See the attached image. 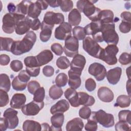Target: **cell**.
Listing matches in <instances>:
<instances>
[{
	"mask_svg": "<svg viewBox=\"0 0 131 131\" xmlns=\"http://www.w3.org/2000/svg\"><path fill=\"white\" fill-rule=\"evenodd\" d=\"M36 40V34L33 31H29L21 40H14L11 52L15 55H20L28 52L33 48Z\"/></svg>",
	"mask_w": 131,
	"mask_h": 131,
	"instance_id": "1",
	"label": "cell"
},
{
	"mask_svg": "<svg viewBox=\"0 0 131 131\" xmlns=\"http://www.w3.org/2000/svg\"><path fill=\"white\" fill-rule=\"evenodd\" d=\"M76 7L80 12H82L92 21L98 20L99 15L101 11L95 7L92 1L79 0L76 3Z\"/></svg>",
	"mask_w": 131,
	"mask_h": 131,
	"instance_id": "2",
	"label": "cell"
},
{
	"mask_svg": "<svg viewBox=\"0 0 131 131\" xmlns=\"http://www.w3.org/2000/svg\"><path fill=\"white\" fill-rule=\"evenodd\" d=\"M101 32L103 41L108 45H116L119 41V36L115 31L114 23L102 24Z\"/></svg>",
	"mask_w": 131,
	"mask_h": 131,
	"instance_id": "3",
	"label": "cell"
},
{
	"mask_svg": "<svg viewBox=\"0 0 131 131\" xmlns=\"http://www.w3.org/2000/svg\"><path fill=\"white\" fill-rule=\"evenodd\" d=\"M89 118L96 121L104 127L108 128L114 125V117L111 114L106 113L103 110L91 112Z\"/></svg>",
	"mask_w": 131,
	"mask_h": 131,
	"instance_id": "4",
	"label": "cell"
},
{
	"mask_svg": "<svg viewBox=\"0 0 131 131\" xmlns=\"http://www.w3.org/2000/svg\"><path fill=\"white\" fill-rule=\"evenodd\" d=\"M82 47L84 50L89 55L98 59L103 49L96 41L90 36L86 37L83 39Z\"/></svg>",
	"mask_w": 131,
	"mask_h": 131,
	"instance_id": "5",
	"label": "cell"
},
{
	"mask_svg": "<svg viewBox=\"0 0 131 131\" xmlns=\"http://www.w3.org/2000/svg\"><path fill=\"white\" fill-rule=\"evenodd\" d=\"M15 19V31L18 35H23L27 33L31 28L32 19L25 15L14 14Z\"/></svg>",
	"mask_w": 131,
	"mask_h": 131,
	"instance_id": "6",
	"label": "cell"
},
{
	"mask_svg": "<svg viewBox=\"0 0 131 131\" xmlns=\"http://www.w3.org/2000/svg\"><path fill=\"white\" fill-rule=\"evenodd\" d=\"M119 49L116 45H108L103 49L99 59L104 61L108 65H114L117 62L116 55Z\"/></svg>",
	"mask_w": 131,
	"mask_h": 131,
	"instance_id": "7",
	"label": "cell"
},
{
	"mask_svg": "<svg viewBox=\"0 0 131 131\" xmlns=\"http://www.w3.org/2000/svg\"><path fill=\"white\" fill-rule=\"evenodd\" d=\"M79 42L75 37L70 36L65 40L63 51L65 54L70 57H74L78 53Z\"/></svg>",
	"mask_w": 131,
	"mask_h": 131,
	"instance_id": "8",
	"label": "cell"
},
{
	"mask_svg": "<svg viewBox=\"0 0 131 131\" xmlns=\"http://www.w3.org/2000/svg\"><path fill=\"white\" fill-rule=\"evenodd\" d=\"M47 1H37L35 3L31 2L29 5L28 10V16L34 19L37 18L41 10H46L48 7Z\"/></svg>",
	"mask_w": 131,
	"mask_h": 131,
	"instance_id": "9",
	"label": "cell"
},
{
	"mask_svg": "<svg viewBox=\"0 0 131 131\" xmlns=\"http://www.w3.org/2000/svg\"><path fill=\"white\" fill-rule=\"evenodd\" d=\"M24 63L28 73L32 77L37 76L40 72V66L38 63L36 56H30L24 59Z\"/></svg>",
	"mask_w": 131,
	"mask_h": 131,
	"instance_id": "10",
	"label": "cell"
},
{
	"mask_svg": "<svg viewBox=\"0 0 131 131\" xmlns=\"http://www.w3.org/2000/svg\"><path fill=\"white\" fill-rule=\"evenodd\" d=\"M72 30V26L70 24L63 22L55 29L54 32L55 37L58 40H65L71 36Z\"/></svg>",
	"mask_w": 131,
	"mask_h": 131,
	"instance_id": "11",
	"label": "cell"
},
{
	"mask_svg": "<svg viewBox=\"0 0 131 131\" xmlns=\"http://www.w3.org/2000/svg\"><path fill=\"white\" fill-rule=\"evenodd\" d=\"M88 71L99 81L103 80L106 75V70L104 66L98 62H94L90 64Z\"/></svg>",
	"mask_w": 131,
	"mask_h": 131,
	"instance_id": "12",
	"label": "cell"
},
{
	"mask_svg": "<svg viewBox=\"0 0 131 131\" xmlns=\"http://www.w3.org/2000/svg\"><path fill=\"white\" fill-rule=\"evenodd\" d=\"M44 102L34 100L24 105L21 108L23 113L26 116H35L43 107Z\"/></svg>",
	"mask_w": 131,
	"mask_h": 131,
	"instance_id": "13",
	"label": "cell"
},
{
	"mask_svg": "<svg viewBox=\"0 0 131 131\" xmlns=\"http://www.w3.org/2000/svg\"><path fill=\"white\" fill-rule=\"evenodd\" d=\"M64 15L62 13L48 11L45 14L43 21L48 25L54 26L55 24H62L64 22Z\"/></svg>",
	"mask_w": 131,
	"mask_h": 131,
	"instance_id": "14",
	"label": "cell"
},
{
	"mask_svg": "<svg viewBox=\"0 0 131 131\" xmlns=\"http://www.w3.org/2000/svg\"><path fill=\"white\" fill-rule=\"evenodd\" d=\"M3 31L7 34L12 33L15 28V19L13 14L7 13L3 17Z\"/></svg>",
	"mask_w": 131,
	"mask_h": 131,
	"instance_id": "15",
	"label": "cell"
},
{
	"mask_svg": "<svg viewBox=\"0 0 131 131\" xmlns=\"http://www.w3.org/2000/svg\"><path fill=\"white\" fill-rule=\"evenodd\" d=\"M18 112L12 108L6 109L3 114L4 117L7 120L8 128L14 129L18 124V118L17 116Z\"/></svg>",
	"mask_w": 131,
	"mask_h": 131,
	"instance_id": "16",
	"label": "cell"
},
{
	"mask_svg": "<svg viewBox=\"0 0 131 131\" xmlns=\"http://www.w3.org/2000/svg\"><path fill=\"white\" fill-rule=\"evenodd\" d=\"M86 63V59L84 56L81 54H77L75 55L70 63L71 70L78 72L82 73Z\"/></svg>",
	"mask_w": 131,
	"mask_h": 131,
	"instance_id": "17",
	"label": "cell"
},
{
	"mask_svg": "<svg viewBox=\"0 0 131 131\" xmlns=\"http://www.w3.org/2000/svg\"><path fill=\"white\" fill-rule=\"evenodd\" d=\"M97 96L99 99L104 102H110L114 99V95L112 91L107 87H100L97 92Z\"/></svg>",
	"mask_w": 131,
	"mask_h": 131,
	"instance_id": "18",
	"label": "cell"
},
{
	"mask_svg": "<svg viewBox=\"0 0 131 131\" xmlns=\"http://www.w3.org/2000/svg\"><path fill=\"white\" fill-rule=\"evenodd\" d=\"M64 97L67 99L73 107H77L80 105L79 103L78 93H77L75 89L71 88L67 89L64 92Z\"/></svg>",
	"mask_w": 131,
	"mask_h": 131,
	"instance_id": "19",
	"label": "cell"
},
{
	"mask_svg": "<svg viewBox=\"0 0 131 131\" xmlns=\"http://www.w3.org/2000/svg\"><path fill=\"white\" fill-rule=\"evenodd\" d=\"M121 73L122 69L120 67H116L110 70L106 75L108 82L113 85L116 84L120 79Z\"/></svg>",
	"mask_w": 131,
	"mask_h": 131,
	"instance_id": "20",
	"label": "cell"
},
{
	"mask_svg": "<svg viewBox=\"0 0 131 131\" xmlns=\"http://www.w3.org/2000/svg\"><path fill=\"white\" fill-rule=\"evenodd\" d=\"M81 73L75 72L71 69L68 71L69 77L68 84L71 88L76 90L80 87L81 83Z\"/></svg>",
	"mask_w": 131,
	"mask_h": 131,
	"instance_id": "21",
	"label": "cell"
},
{
	"mask_svg": "<svg viewBox=\"0 0 131 131\" xmlns=\"http://www.w3.org/2000/svg\"><path fill=\"white\" fill-rule=\"evenodd\" d=\"M26 101V97L24 94L16 93L12 96L10 105L13 108L20 109L25 105Z\"/></svg>",
	"mask_w": 131,
	"mask_h": 131,
	"instance_id": "22",
	"label": "cell"
},
{
	"mask_svg": "<svg viewBox=\"0 0 131 131\" xmlns=\"http://www.w3.org/2000/svg\"><path fill=\"white\" fill-rule=\"evenodd\" d=\"M69 107L70 104L68 101L66 99H61L52 106L50 112L53 115L56 113H63L67 111Z\"/></svg>",
	"mask_w": 131,
	"mask_h": 131,
	"instance_id": "23",
	"label": "cell"
},
{
	"mask_svg": "<svg viewBox=\"0 0 131 131\" xmlns=\"http://www.w3.org/2000/svg\"><path fill=\"white\" fill-rule=\"evenodd\" d=\"M64 115L63 113H56L51 118V130H62L61 126L64 121Z\"/></svg>",
	"mask_w": 131,
	"mask_h": 131,
	"instance_id": "24",
	"label": "cell"
},
{
	"mask_svg": "<svg viewBox=\"0 0 131 131\" xmlns=\"http://www.w3.org/2000/svg\"><path fill=\"white\" fill-rule=\"evenodd\" d=\"M102 24L100 20L92 21L84 27L86 35L92 36L101 32Z\"/></svg>",
	"mask_w": 131,
	"mask_h": 131,
	"instance_id": "25",
	"label": "cell"
},
{
	"mask_svg": "<svg viewBox=\"0 0 131 131\" xmlns=\"http://www.w3.org/2000/svg\"><path fill=\"white\" fill-rule=\"evenodd\" d=\"M53 27L54 26L48 25L43 21L41 23V31L39 34V38L41 41L45 42L50 39Z\"/></svg>",
	"mask_w": 131,
	"mask_h": 131,
	"instance_id": "26",
	"label": "cell"
},
{
	"mask_svg": "<svg viewBox=\"0 0 131 131\" xmlns=\"http://www.w3.org/2000/svg\"><path fill=\"white\" fill-rule=\"evenodd\" d=\"M39 66H42L51 61L53 58V54L49 50H45L40 52L37 56Z\"/></svg>",
	"mask_w": 131,
	"mask_h": 131,
	"instance_id": "27",
	"label": "cell"
},
{
	"mask_svg": "<svg viewBox=\"0 0 131 131\" xmlns=\"http://www.w3.org/2000/svg\"><path fill=\"white\" fill-rule=\"evenodd\" d=\"M83 122L81 119L75 118L68 122L66 125V130H81L83 127Z\"/></svg>",
	"mask_w": 131,
	"mask_h": 131,
	"instance_id": "28",
	"label": "cell"
},
{
	"mask_svg": "<svg viewBox=\"0 0 131 131\" xmlns=\"http://www.w3.org/2000/svg\"><path fill=\"white\" fill-rule=\"evenodd\" d=\"M79 103L80 105L86 106L93 105L95 102L94 98L85 92H78Z\"/></svg>",
	"mask_w": 131,
	"mask_h": 131,
	"instance_id": "29",
	"label": "cell"
},
{
	"mask_svg": "<svg viewBox=\"0 0 131 131\" xmlns=\"http://www.w3.org/2000/svg\"><path fill=\"white\" fill-rule=\"evenodd\" d=\"M114 13L110 10H103L100 11L98 20H100L102 24L114 23Z\"/></svg>",
	"mask_w": 131,
	"mask_h": 131,
	"instance_id": "30",
	"label": "cell"
},
{
	"mask_svg": "<svg viewBox=\"0 0 131 131\" xmlns=\"http://www.w3.org/2000/svg\"><path fill=\"white\" fill-rule=\"evenodd\" d=\"M81 20L80 12L77 9H73L68 15V22L71 26H78Z\"/></svg>",
	"mask_w": 131,
	"mask_h": 131,
	"instance_id": "31",
	"label": "cell"
},
{
	"mask_svg": "<svg viewBox=\"0 0 131 131\" xmlns=\"http://www.w3.org/2000/svg\"><path fill=\"white\" fill-rule=\"evenodd\" d=\"M41 125L37 121L27 120L23 125V129L25 131H40L41 130Z\"/></svg>",
	"mask_w": 131,
	"mask_h": 131,
	"instance_id": "32",
	"label": "cell"
},
{
	"mask_svg": "<svg viewBox=\"0 0 131 131\" xmlns=\"http://www.w3.org/2000/svg\"><path fill=\"white\" fill-rule=\"evenodd\" d=\"M130 104V97L129 96L122 95L119 96L116 100L115 106H119L121 108L128 107Z\"/></svg>",
	"mask_w": 131,
	"mask_h": 131,
	"instance_id": "33",
	"label": "cell"
},
{
	"mask_svg": "<svg viewBox=\"0 0 131 131\" xmlns=\"http://www.w3.org/2000/svg\"><path fill=\"white\" fill-rule=\"evenodd\" d=\"M30 1H22L16 5V11L15 14L25 15L28 13L29 5L31 3Z\"/></svg>",
	"mask_w": 131,
	"mask_h": 131,
	"instance_id": "34",
	"label": "cell"
},
{
	"mask_svg": "<svg viewBox=\"0 0 131 131\" xmlns=\"http://www.w3.org/2000/svg\"><path fill=\"white\" fill-rule=\"evenodd\" d=\"M11 82L9 76L6 74H1L0 75V89L7 92L10 89Z\"/></svg>",
	"mask_w": 131,
	"mask_h": 131,
	"instance_id": "35",
	"label": "cell"
},
{
	"mask_svg": "<svg viewBox=\"0 0 131 131\" xmlns=\"http://www.w3.org/2000/svg\"><path fill=\"white\" fill-rule=\"evenodd\" d=\"M49 94L51 98L53 100H57L62 96L63 94V90L60 87L54 84L50 88Z\"/></svg>",
	"mask_w": 131,
	"mask_h": 131,
	"instance_id": "36",
	"label": "cell"
},
{
	"mask_svg": "<svg viewBox=\"0 0 131 131\" xmlns=\"http://www.w3.org/2000/svg\"><path fill=\"white\" fill-rule=\"evenodd\" d=\"M1 39V51H6L11 52V49L14 40L8 37H0Z\"/></svg>",
	"mask_w": 131,
	"mask_h": 131,
	"instance_id": "37",
	"label": "cell"
},
{
	"mask_svg": "<svg viewBox=\"0 0 131 131\" xmlns=\"http://www.w3.org/2000/svg\"><path fill=\"white\" fill-rule=\"evenodd\" d=\"M73 34L78 40H83L86 36V34L84 29V28L80 26L75 27L72 29Z\"/></svg>",
	"mask_w": 131,
	"mask_h": 131,
	"instance_id": "38",
	"label": "cell"
},
{
	"mask_svg": "<svg viewBox=\"0 0 131 131\" xmlns=\"http://www.w3.org/2000/svg\"><path fill=\"white\" fill-rule=\"evenodd\" d=\"M27 83L21 81L18 78V76H15L12 82V86L14 90L17 91H21L24 90L27 86Z\"/></svg>",
	"mask_w": 131,
	"mask_h": 131,
	"instance_id": "39",
	"label": "cell"
},
{
	"mask_svg": "<svg viewBox=\"0 0 131 131\" xmlns=\"http://www.w3.org/2000/svg\"><path fill=\"white\" fill-rule=\"evenodd\" d=\"M57 2L61 10L63 12L70 11L73 7V3L71 0H58Z\"/></svg>",
	"mask_w": 131,
	"mask_h": 131,
	"instance_id": "40",
	"label": "cell"
},
{
	"mask_svg": "<svg viewBox=\"0 0 131 131\" xmlns=\"http://www.w3.org/2000/svg\"><path fill=\"white\" fill-rule=\"evenodd\" d=\"M56 64L58 68L61 70H64L70 67V62L67 57L63 56H60L57 59Z\"/></svg>",
	"mask_w": 131,
	"mask_h": 131,
	"instance_id": "41",
	"label": "cell"
},
{
	"mask_svg": "<svg viewBox=\"0 0 131 131\" xmlns=\"http://www.w3.org/2000/svg\"><path fill=\"white\" fill-rule=\"evenodd\" d=\"M68 80L67 75L64 73H60L56 77V85L59 87H63L67 84Z\"/></svg>",
	"mask_w": 131,
	"mask_h": 131,
	"instance_id": "42",
	"label": "cell"
},
{
	"mask_svg": "<svg viewBox=\"0 0 131 131\" xmlns=\"http://www.w3.org/2000/svg\"><path fill=\"white\" fill-rule=\"evenodd\" d=\"M118 117L120 121H124L131 124L130 111L129 110H122L118 114Z\"/></svg>",
	"mask_w": 131,
	"mask_h": 131,
	"instance_id": "43",
	"label": "cell"
},
{
	"mask_svg": "<svg viewBox=\"0 0 131 131\" xmlns=\"http://www.w3.org/2000/svg\"><path fill=\"white\" fill-rule=\"evenodd\" d=\"M33 95V100L37 102H42L45 97V90L43 87H40Z\"/></svg>",
	"mask_w": 131,
	"mask_h": 131,
	"instance_id": "44",
	"label": "cell"
},
{
	"mask_svg": "<svg viewBox=\"0 0 131 131\" xmlns=\"http://www.w3.org/2000/svg\"><path fill=\"white\" fill-rule=\"evenodd\" d=\"M91 110L88 106H84L81 107L79 111V115L80 118L84 119H88L91 116Z\"/></svg>",
	"mask_w": 131,
	"mask_h": 131,
	"instance_id": "45",
	"label": "cell"
},
{
	"mask_svg": "<svg viewBox=\"0 0 131 131\" xmlns=\"http://www.w3.org/2000/svg\"><path fill=\"white\" fill-rule=\"evenodd\" d=\"M40 84L38 82L35 80H32L28 84V91L30 94L33 95L34 93L40 87Z\"/></svg>",
	"mask_w": 131,
	"mask_h": 131,
	"instance_id": "46",
	"label": "cell"
},
{
	"mask_svg": "<svg viewBox=\"0 0 131 131\" xmlns=\"http://www.w3.org/2000/svg\"><path fill=\"white\" fill-rule=\"evenodd\" d=\"M9 101L7 92L0 89V106L4 107L8 104Z\"/></svg>",
	"mask_w": 131,
	"mask_h": 131,
	"instance_id": "47",
	"label": "cell"
},
{
	"mask_svg": "<svg viewBox=\"0 0 131 131\" xmlns=\"http://www.w3.org/2000/svg\"><path fill=\"white\" fill-rule=\"evenodd\" d=\"M88 122L85 125V129L88 131H96L97 129V122L93 119L89 118Z\"/></svg>",
	"mask_w": 131,
	"mask_h": 131,
	"instance_id": "48",
	"label": "cell"
},
{
	"mask_svg": "<svg viewBox=\"0 0 131 131\" xmlns=\"http://www.w3.org/2000/svg\"><path fill=\"white\" fill-rule=\"evenodd\" d=\"M119 62L122 65L129 64L130 63V54L126 52L122 53L119 58Z\"/></svg>",
	"mask_w": 131,
	"mask_h": 131,
	"instance_id": "49",
	"label": "cell"
},
{
	"mask_svg": "<svg viewBox=\"0 0 131 131\" xmlns=\"http://www.w3.org/2000/svg\"><path fill=\"white\" fill-rule=\"evenodd\" d=\"M10 68L14 72H17L20 71L23 68L21 61L18 60H13L10 63Z\"/></svg>",
	"mask_w": 131,
	"mask_h": 131,
	"instance_id": "50",
	"label": "cell"
},
{
	"mask_svg": "<svg viewBox=\"0 0 131 131\" xmlns=\"http://www.w3.org/2000/svg\"><path fill=\"white\" fill-rule=\"evenodd\" d=\"M115 129L117 131H127L130 130V126L127 122L119 121L115 125Z\"/></svg>",
	"mask_w": 131,
	"mask_h": 131,
	"instance_id": "51",
	"label": "cell"
},
{
	"mask_svg": "<svg viewBox=\"0 0 131 131\" xmlns=\"http://www.w3.org/2000/svg\"><path fill=\"white\" fill-rule=\"evenodd\" d=\"M85 88L89 92L93 91L96 88V82L91 78L86 79L85 82Z\"/></svg>",
	"mask_w": 131,
	"mask_h": 131,
	"instance_id": "52",
	"label": "cell"
},
{
	"mask_svg": "<svg viewBox=\"0 0 131 131\" xmlns=\"http://www.w3.org/2000/svg\"><path fill=\"white\" fill-rule=\"evenodd\" d=\"M51 49L56 55H61L63 51V48L59 43H54L51 46Z\"/></svg>",
	"mask_w": 131,
	"mask_h": 131,
	"instance_id": "53",
	"label": "cell"
},
{
	"mask_svg": "<svg viewBox=\"0 0 131 131\" xmlns=\"http://www.w3.org/2000/svg\"><path fill=\"white\" fill-rule=\"evenodd\" d=\"M119 30L123 33H128L130 31L131 23L127 21H122L119 25Z\"/></svg>",
	"mask_w": 131,
	"mask_h": 131,
	"instance_id": "54",
	"label": "cell"
},
{
	"mask_svg": "<svg viewBox=\"0 0 131 131\" xmlns=\"http://www.w3.org/2000/svg\"><path fill=\"white\" fill-rule=\"evenodd\" d=\"M17 76L21 81L25 83H27L30 79V75L28 73L26 70L21 71Z\"/></svg>",
	"mask_w": 131,
	"mask_h": 131,
	"instance_id": "55",
	"label": "cell"
},
{
	"mask_svg": "<svg viewBox=\"0 0 131 131\" xmlns=\"http://www.w3.org/2000/svg\"><path fill=\"white\" fill-rule=\"evenodd\" d=\"M54 72V69L51 66H46L42 69V73L46 77H51L53 76Z\"/></svg>",
	"mask_w": 131,
	"mask_h": 131,
	"instance_id": "56",
	"label": "cell"
},
{
	"mask_svg": "<svg viewBox=\"0 0 131 131\" xmlns=\"http://www.w3.org/2000/svg\"><path fill=\"white\" fill-rule=\"evenodd\" d=\"M40 26H41V23L38 18L34 19L33 20H32L31 28L33 30H34V31L38 30L39 29V28H40Z\"/></svg>",
	"mask_w": 131,
	"mask_h": 131,
	"instance_id": "57",
	"label": "cell"
},
{
	"mask_svg": "<svg viewBox=\"0 0 131 131\" xmlns=\"http://www.w3.org/2000/svg\"><path fill=\"white\" fill-rule=\"evenodd\" d=\"M10 61V57L6 54H1L0 55V64L1 66H6Z\"/></svg>",
	"mask_w": 131,
	"mask_h": 131,
	"instance_id": "58",
	"label": "cell"
},
{
	"mask_svg": "<svg viewBox=\"0 0 131 131\" xmlns=\"http://www.w3.org/2000/svg\"><path fill=\"white\" fill-rule=\"evenodd\" d=\"M121 17L122 19V21H127L128 23L131 22V14L130 12L124 11L121 14Z\"/></svg>",
	"mask_w": 131,
	"mask_h": 131,
	"instance_id": "59",
	"label": "cell"
},
{
	"mask_svg": "<svg viewBox=\"0 0 131 131\" xmlns=\"http://www.w3.org/2000/svg\"><path fill=\"white\" fill-rule=\"evenodd\" d=\"M8 128V124L7 120L4 118H1L0 119V129L1 130H6Z\"/></svg>",
	"mask_w": 131,
	"mask_h": 131,
	"instance_id": "60",
	"label": "cell"
},
{
	"mask_svg": "<svg viewBox=\"0 0 131 131\" xmlns=\"http://www.w3.org/2000/svg\"><path fill=\"white\" fill-rule=\"evenodd\" d=\"M7 9L9 12V13L14 14L16 11V6L12 3H10L7 6Z\"/></svg>",
	"mask_w": 131,
	"mask_h": 131,
	"instance_id": "61",
	"label": "cell"
},
{
	"mask_svg": "<svg viewBox=\"0 0 131 131\" xmlns=\"http://www.w3.org/2000/svg\"><path fill=\"white\" fill-rule=\"evenodd\" d=\"M47 3L49 5H50L51 7L55 8L59 6L58 3L57 1H47Z\"/></svg>",
	"mask_w": 131,
	"mask_h": 131,
	"instance_id": "62",
	"label": "cell"
},
{
	"mask_svg": "<svg viewBox=\"0 0 131 131\" xmlns=\"http://www.w3.org/2000/svg\"><path fill=\"white\" fill-rule=\"evenodd\" d=\"M130 79H128V80L127 81V83H126V90L127 91H128V93L129 96L130 97Z\"/></svg>",
	"mask_w": 131,
	"mask_h": 131,
	"instance_id": "63",
	"label": "cell"
}]
</instances>
